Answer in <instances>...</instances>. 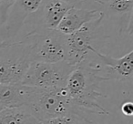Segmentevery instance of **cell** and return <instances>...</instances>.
Returning a JSON list of instances; mask_svg holds the SVG:
<instances>
[{
  "mask_svg": "<svg viewBox=\"0 0 133 124\" xmlns=\"http://www.w3.org/2000/svg\"><path fill=\"white\" fill-rule=\"evenodd\" d=\"M102 81V79L95 73L88 61L83 59L71 71L66 89L73 103L82 111L109 115V111L98 102V99L105 97L100 91L99 85Z\"/></svg>",
  "mask_w": 133,
  "mask_h": 124,
  "instance_id": "1",
  "label": "cell"
},
{
  "mask_svg": "<svg viewBox=\"0 0 133 124\" xmlns=\"http://www.w3.org/2000/svg\"><path fill=\"white\" fill-rule=\"evenodd\" d=\"M25 108L40 121L70 114L87 118L85 112L73 103L66 87L59 89L38 88Z\"/></svg>",
  "mask_w": 133,
  "mask_h": 124,
  "instance_id": "2",
  "label": "cell"
},
{
  "mask_svg": "<svg viewBox=\"0 0 133 124\" xmlns=\"http://www.w3.org/2000/svg\"><path fill=\"white\" fill-rule=\"evenodd\" d=\"M25 40L29 46L31 62H58L66 60V35L57 29H48L41 27L29 33Z\"/></svg>",
  "mask_w": 133,
  "mask_h": 124,
  "instance_id": "3",
  "label": "cell"
},
{
  "mask_svg": "<svg viewBox=\"0 0 133 124\" xmlns=\"http://www.w3.org/2000/svg\"><path fill=\"white\" fill-rule=\"evenodd\" d=\"M75 67L66 60L53 63L33 61L25 73L21 83L40 89L65 88L68 78Z\"/></svg>",
  "mask_w": 133,
  "mask_h": 124,
  "instance_id": "4",
  "label": "cell"
},
{
  "mask_svg": "<svg viewBox=\"0 0 133 124\" xmlns=\"http://www.w3.org/2000/svg\"><path fill=\"white\" fill-rule=\"evenodd\" d=\"M31 60L29 46L25 39L0 44V83L21 82Z\"/></svg>",
  "mask_w": 133,
  "mask_h": 124,
  "instance_id": "5",
  "label": "cell"
},
{
  "mask_svg": "<svg viewBox=\"0 0 133 124\" xmlns=\"http://www.w3.org/2000/svg\"><path fill=\"white\" fill-rule=\"evenodd\" d=\"M90 52L97 57V59L89 60L87 57L84 59L88 61L98 77L103 81L106 80H118L127 82L131 81L133 77V50L124 55L119 58H115L109 55H104L98 52L95 48H91Z\"/></svg>",
  "mask_w": 133,
  "mask_h": 124,
  "instance_id": "6",
  "label": "cell"
},
{
  "mask_svg": "<svg viewBox=\"0 0 133 124\" xmlns=\"http://www.w3.org/2000/svg\"><path fill=\"white\" fill-rule=\"evenodd\" d=\"M105 14L95 20L85 24L78 30L70 35H66V57L71 65H78L89 53L93 47V42L97 39V31L101 25Z\"/></svg>",
  "mask_w": 133,
  "mask_h": 124,
  "instance_id": "7",
  "label": "cell"
},
{
  "mask_svg": "<svg viewBox=\"0 0 133 124\" xmlns=\"http://www.w3.org/2000/svg\"><path fill=\"white\" fill-rule=\"evenodd\" d=\"M38 88L17 83H0V104L5 108L25 107Z\"/></svg>",
  "mask_w": 133,
  "mask_h": 124,
  "instance_id": "8",
  "label": "cell"
},
{
  "mask_svg": "<svg viewBox=\"0 0 133 124\" xmlns=\"http://www.w3.org/2000/svg\"><path fill=\"white\" fill-rule=\"evenodd\" d=\"M103 14L104 12L100 9L71 8L65 14L56 29L65 35H70L78 30L85 24L95 20Z\"/></svg>",
  "mask_w": 133,
  "mask_h": 124,
  "instance_id": "9",
  "label": "cell"
},
{
  "mask_svg": "<svg viewBox=\"0 0 133 124\" xmlns=\"http://www.w3.org/2000/svg\"><path fill=\"white\" fill-rule=\"evenodd\" d=\"M42 28L56 29L70 6L60 0H46L42 6Z\"/></svg>",
  "mask_w": 133,
  "mask_h": 124,
  "instance_id": "10",
  "label": "cell"
},
{
  "mask_svg": "<svg viewBox=\"0 0 133 124\" xmlns=\"http://www.w3.org/2000/svg\"><path fill=\"white\" fill-rule=\"evenodd\" d=\"M42 121L25 107L5 108L0 111V124H41Z\"/></svg>",
  "mask_w": 133,
  "mask_h": 124,
  "instance_id": "11",
  "label": "cell"
},
{
  "mask_svg": "<svg viewBox=\"0 0 133 124\" xmlns=\"http://www.w3.org/2000/svg\"><path fill=\"white\" fill-rule=\"evenodd\" d=\"M107 15H122L131 13L133 9V0H108L103 5Z\"/></svg>",
  "mask_w": 133,
  "mask_h": 124,
  "instance_id": "12",
  "label": "cell"
},
{
  "mask_svg": "<svg viewBox=\"0 0 133 124\" xmlns=\"http://www.w3.org/2000/svg\"><path fill=\"white\" fill-rule=\"evenodd\" d=\"M84 122L89 123V120L87 118H83V117H80L78 115L70 114L66 115V116L44 120L41 124H83Z\"/></svg>",
  "mask_w": 133,
  "mask_h": 124,
  "instance_id": "13",
  "label": "cell"
},
{
  "mask_svg": "<svg viewBox=\"0 0 133 124\" xmlns=\"http://www.w3.org/2000/svg\"><path fill=\"white\" fill-rule=\"evenodd\" d=\"M46 0H17V6L26 14H32L42 8Z\"/></svg>",
  "mask_w": 133,
  "mask_h": 124,
  "instance_id": "14",
  "label": "cell"
},
{
  "mask_svg": "<svg viewBox=\"0 0 133 124\" xmlns=\"http://www.w3.org/2000/svg\"><path fill=\"white\" fill-rule=\"evenodd\" d=\"M121 111L125 116L131 117L133 115V104L131 101H127L121 106Z\"/></svg>",
  "mask_w": 133,
  "mask_h": 124,
  "instance_id": "15",
  "label": "cell"
},
{
  "mask_svg": "<svg viewBox=\"0 0 133 124\" xmlns=\"http://www.w3.org/2000/svg\"><path fill=\"white\" fill-rule=\"evenodd\" d=\"M60 1L66 3L71 8H80L81 6V0H60Z\"/></svg>",
  "mask_w": 133,
  "mask_h": 124,
  "instance_id": "16",
  "label": "cell"
},
{
  "mask_svg": "<svg viewBox=\"0 0 133 124\" xmlns=\"http://www.w3.org/2000/svg\"><path fill=\"white\" fill-rule=\"evenodd\" d=\"M16 2H17V0H1L0 4H3V6H5V9L6 10L8 8L13 6Z\"/></svg>",
  "mask_w": 133,
  "mask_h": 124,
  "instance_id": "17",
  "label": "cell"
},
{
  "mask_svg": "<svg viewBox=\"0 0 133 124\" xmlns=\"http://www.w3.org/2000/svg\"><path fill=\"white\" fill-rule=\"evenodd\" d=\"M88 1H89V2H95L98 5H100V6H103V5L107 2L108 0H81V5L83 2H88Z\"/></svg>",
  "mask_w": 133,
  "mask_h": 124,
  "instance_id": "18",
  "label": "cell"
},
{
  "mask_svg": "<svg viewBox=\"0 0 133 124\" xmlns=\"http://www.w3.org/2000/svg\"><path fill=\"white\" fill-rule=\"evenodd\" d=\"M5 109V107H4V106H3L2 104H0V111L2 110V109Z\"/></svg>",
  "mask_w": 133,
  "mask_h": 124,
  "instance_id": "19",
  "label": "cell"
}]
</instances>
